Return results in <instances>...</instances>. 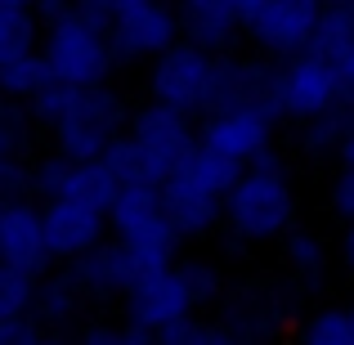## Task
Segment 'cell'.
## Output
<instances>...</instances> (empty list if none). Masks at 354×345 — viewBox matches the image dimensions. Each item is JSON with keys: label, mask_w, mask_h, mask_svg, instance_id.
Returning <instances> with one entry per match:
<instances>
[{"label": "cell", "mask_w": 354, "mask_h": 345, "mask_svg": "<svg viewBox=\"0 0 354 345\" xmlns=\"http://www.w3.org/2000/svg\"><path fill=\"white\" fill-rule=\"evenodd\" d=\"M328 211L341 225H354V171H337L328 180Z\"/></svg>", "instance_id": "34"}, {"label": "cell", "mask_w": 354, "mask_h": 345, "mask_svg": "<svg viewBox=\"0 0 354 345\" xmlns=\"http://www.w3.org/2000/svg\"><path fill=\"white\" fill-rule=\"evenodd\" d=\"M296 345H354V314L341 305H319V310L296 319Z\"/></svg>", "instance_id": "24"}, {"label": "cell", "mask_w": 354, "mask_h": 345, "mask_svg": "<svg viewBox=\"0 0 354 345\" xmlns=\"http://www.w3.org/2000/svg\"><path fill=\"white\" fill-rule=\"evenodd\" d=\"M0 193H5V202L32 198V162H23V157H0Z\"/></svg>", "instance_id": "33"}, {"label": "cell", "mask_w": 354, "mask_h": 345, "mask_svg": "<svg viewBox=\"0 0 354 345\" xmlns=\"http://www.w3.org/2000/svg\"><path fill=\"white\" fill-rule=\"evenodd\" d=\"M72 274H77V283L86 287L90 301H126V296L148 278V265L121 238H108L104 247H95L86 260H77Z\"/></svg>", "instance_id": "17"}, {"label": "cell", "mask_w": 354, "mask_h": 345, "mask_svg": "<svg viewBox=\"0 0 354 345\" xmlns=\"http://www.w3.org/2000/svg\"><path fill=\"white\" fill-rule=\"evenodd\" d=\"M36 117L27 104H14L5 99L0 104V157H23V162H36Z\"/></svg>", "instance_id": "28"}, {"label": "cell", "mask_w": 354, "mask_h": 345, "mask_svg": "<svg viewBox=\"0 0 354 345\" xmlns=\"http://www.w3.org/2000/svg\"><path fill=\"white\" fill-rule=\"evenodd\" d=\"M216 68H220L216 54L180 41L171 54H162V59L148 68L144 90H148L153 104H166V108H175V113L202 121L211 113V95H216Z\"/></svg>", "instance_id": "7"}, {"label": "cell", "mask_w": 354, "mask_h": 345, "mask_svg": "<svg viewBox=\"0 0 354 345\" xmlns=\"http://www.w3.org/2000/svg\"><path fill=\"white\" fill-rule=\"evenodd\" d=\"M283 269L301 296H314L328 287V242L319 238L314 229H296L283 238Z\"/></svg>", "instance_id": "21"}, {"label": "cell", "mask_w": 354, "mask_h": 345, "mask_svg": "<svg viewBox=\"0 0 354 345\" xmlns=\"http://www.w3.org/2000/svg\"><path fill=\"white\" fill-rule=\"evenodd\" d=\"M108 41H113L117 63H148V68H153L162 54H171L175 45L184 41L175 0H153V5L126 14L113 32H108Z\"/></svg>", "instance_id": "12"}, {"label": "cell", "mask_w": 354, "mask_h": 345, "mask_svg": "<svg viewBox=\"0 0 354 345\" xmlns=\"http://www.w3.org/2000/svg\"><path fill=\"white\" fill-rule=\"evenodd\" d=\"M130 144L144 153L148 162V175L157 184H166L171 175H180L189 166V157L202 148V130H198V117H184L166 104H139L130 113Z\"/></svg>", "instance_id": "6"}, {"label": "cell", "mask_w": 354, "mask_h": 345, "mask_svg": "<svg viewBox=\"0 0 354 345\" xmlns=\"http://www.w3.org/2000/svg\"><path fill=\"white\" fill-rule=\"evenodd\" d=\"M0 260L5 269L45 278L59 269L50 251V233H45V207L41 202H5L0 207Z\"/></svg>", "instance_id": "10"}, {"label": "cell", "mask_w": 354, "mask_h": 345, "mask_svg": "<svg viewBox=\"0 0 354 345\" xmlns=\"http://www.w3.org/2000/svg\"><path fill=\"white\" fill-rule=\"evenodd\" d=\"M77 345H157V337L135 323H86Z\"/></svg>", "instance_id": "32"}, {"label": "cell", "mask_w": 354, "mask_h": 345, "mask_svg": "<svg viewBox=\"0 0 354 345\" xmlns=\"http://www.w3.org/2000/svg\"><path fill=\"white\" fill-rule=\"evenodd\" d=\"M36 14H41L45 27H54V23H63V18L77 14V0H36Z\"/></svg>", "instance_id": "37"}, {"label": "cell", "mask_w": 354, "mask_h": 345, "mask_svg": "<svg viewBox=\"0 0 354 345\" xmlns=\"http://www.w3.org/2000/svg\"><path fill=\"white\" fill-rule=\"evenodd\" d=\"M45 233H50V251L59 265H77L86 260L95 247H104L108 233H113V220L108 211L90 207V202H45Z\"/></svg>", "instance_id": "16"}, {"label": "cell", "mask_w": 354, "mask_h": 345, "mask_svg": "<svg viewBox=\"0 0 354 345\" xmlns=\"http://www.w3.org/2000/svg\"><path fill=\"white\" fill-rule=\"evenodd\" d=\"M328 5H341V9H354V0H328Z\"/></svg>", "instance_id": "42"}, {"label": "cell", "mask_w": 354, "mask_h": 345, "mask_svg": "<svg viewBox=\"0 0 354 345\" xmlns=\"http://www.w3.org/2000/svg\"><path fill=\"white\" fill-rule=\"evenodd\" d=\"M337 256H341V269L354 278V225H341V242H337Z\"/></svg>", "instance_id": "39"}, {"label": "cell", "mask_w": 354, "mask_h": 345, "mask_svg": "<svg viewBox=\"0 0 354 345\" xmlns=\"http://www.w3.org/2000/svg\"><path fill=\"white\" fill-rule=\"evenodd\" d=\"M36 287H41V278L18 274V269H0V323H9V319H32V310H36Z\"/></svg>", "instance_id": "29"}, {"label": "cell", "mask_w": 354, "mask_h": 345, "mask_svg": "<svg viewBox=\"0 0 354 345\" xmlns=\"http://www.w3.org/2000/svg\"><path fill=\"white\" fill-rule=\"evenodd\" d=\"M108 220H113V238H121L144 260L148 274L180 265V233L162 207V184H126Z\"/></svg>", "instance_id": "4"}, {"label": "cell", "mask_w": 354, "mask_h": 345, "mask_svg": "<svg viewBox=\"0 0 354 345\" xmlns=\"http://www.w3.org/2000/svg\"><path fill=\"white\" fill-rule=\"evenodd\" d=\"M162 207L171 216L180 242H198V238H211L216 229H225V193H216L207 180L184 166L180 175L162 184Z\"/></svg>", "instance_id": "14"}, {"label": "cell", "mask_w": 354, "mask_h": 345, "mask_svg": "<svg viewBox=\"0 0 354 345\" xmlns=\"http://www.w3.org/2000/svg\"><path fill=\"white\" fill-rule=\"evenodd\" d=\"M50 86H59V81H54L45 54H32V59H18V63H0V90H5V99H14V104H32V99L45 95Z\"/></svg>", "instance_id": "25"}, {"label": "cell", "mask_w": 354, "mask_h": 345, "mask_svg": "<svg viewBox=\"0 0 354 345\" xmlns=\"http://www.w3.org/2000/svg\"><path fill=\"white\" fill-rule=\"evenodd\" d=\"M350 108H354V95H350Z\"/></svg>", "instance_id": "43"}, {"label": "cell", "mask_w": 354, "mask_h": 345, "mask_svg": "<svg viewBox=\"0 0 354 345\" xmlns=\"http://www.w3.org/2000/svg\"><path fill=\"white\" fill-rule=\"evenodd\" d=\"M301 198H296L292 171H260L247 166V175L225 198V238L238 247H269L296 233Z\"/></svg>", "instance_id": "2"}, {"label": "cell", "mask_w": 354, "mask_h": 345, "mask_svg": "<svg viewBox=\"0 0 354 345\" xmlns=\"http://www.w3.org/2000/svg\"><path fill=\"white\" fill-rule=\"evenodd\" d=\"M104 166L113 171V180L121 184V189H126V184H157L153 175H148V162H144V153H139V148L130 144V135H126V139H117V144L108 148Z\"/></svg>", "instance_id": "30"}, {"label": "cell", "mask_w": 354, "mask_h": 345, "mask_svg": "<svg viewBox=\"0 0 354 345\" xmlns=\"http://www.w3.org/2000/svg\"><path fill=\"white\" fill-rule=\"evenodd\" d=\"M198 345H242L234 332H225L216 319H202V332H198Z\"/></svg>", "instance_id": "38"}, {"label": "cell", "mask_w": 354, "mask_h": 345, "mask_svg": "<svg viewBox=\"0 0 354 345\" xmlns=\"http://www.w3.org/2000/svg\"><path fill=\"white\" fill-rule=\"evenodd\" d=\"M175 274H180V283L189 287V296H193L198 310H202V305H220V301H225V292H229L225 269H220L216 256H180Z\"/></svg>", "instance_id": "26"}, {"label": "cell", "mask_w": 354, "mask_h": 345, "mask_svg": "<svg viewBox=\"0 0 354 345\" xmlns=\"http://www.w3.org/2000/svg\"><path fill=\"white\" fill-rule=\"evenodd\" d=\"M45 23L32 5H0V63H18L41 54Z\"/></svg>", "instance_id": "22"}, {"label": "cell", "mask_w": 354, "mask_h": 345, "mask_svg": "<svg viewBox=\"0 0 354 345\" xmlns=\"http://www.w3.org/2000/svg\"><path fill=\"white\" fill-rule=\"evenodd\" d=\"M175 14H180V32L189 45L207 54H234V45L242 41V14L229 0H175Z\"/></svg>", "instance_id": "18"}, {"label": "cell", "mask_w": 354, "mask_h": 345, "mask_svg": "<svg viewBox=\"0 0 354 345\" xmlns=\"http://www.w3.org/2000/svg\"><path fill=\"white\" fill-rule=\"evenodd\" d=\"M198 332H202V319H184L175 328L157 332V345H198Z\"/></svg>", "instance_id": "36"}, {"label": "cell", "mask_w": 354, "mask_h": 345, "mask_svg": "<svg viewBox=\"0 0 354 345\" xmlns=\"http://www.w3.org/2000/svg\"><path fill=\"white\" fill-rule=\"evenodd\" d=\"M296 296H301V287L292 278H247L225 292V301L216 305V323L234 332L242 345H274L292 328Z\"/></svg>", "instance_id": "3"}, {"label": "cell", "mask_w": 354, "mask_h": 345, "mask_svg": "<svg viewBox=\"0 0 354 345\" xmlns=\"http://www.w3.org/2000/svg\"><path fill=\"white\" fill-rule=\"evenodd\" d=\"M274 77L278 63L260 59V54H220L216 68V95H211V113H238V108H274ZM278 113V108H274Z\"/></svg>", "instance_id": "15"}, {"label": "cell", "mask_w": 354, "mask_h": 345, "mask_svg": "<svg viewBox=\"0 0 354 345\" xmlns=\"http://www.w3.org/2000/svg\"><path fill=\"white\" fill-rule=\"evenodd\" d=\"M278 117L274 108H238V113H216L202 117V144L225 153L238 166H256L265 153H274V135H278Z\"/></svg>", "instance_id": "11"}, {"label": "cell", "mask_w": 354, "mask_h": 345, "mask_svg": "<svg viewBox=\"0 0 354 345\" xmlns=\"http://www.w3.org/2000/svg\"><path fill=\"white\" fill-rule=\"evenodd\" d=\"M350 314H354V305H350Z\"/></svg>", "instance_id": "44"}, {"label": "cell", "mask_w": 354, "mask_h": 345, "mask_svg": "<svg viewBox=\"0 0 354 345\" xmlns=\"http://www.w3.org/2000/svg\"><path fill=\"white\" fill-rule=\"evenodd\" d=\"M144 5H153V0H77V14L72 18L99 27V32H113L121 18L135 14V9H144Z\"/></svg>", "instance_id": "31"}, {"label": "cell", "mask_w": 354, "mask_h": 345, "mask_svg": "<svg viewBox=\"0 0 354 345\" xmlns=\"http://www.w3.org/2000/svg\"><path fill=\"white\" fill-rule=\"evenodd\" d=\"M45 63H50L54 81L72 90H95L108 86V77L117 72V54L108 32L81 23V18H63V23L45 27V45H41Z\"/></svg>", "instance_id": "5"}, {"label": "cell", "mask_w": 354, "mask_h": 345, "mask_svg": "<svg viewBox=\"0 0 354 345\" xmlns=\"http://www.w3.org/2000/svg\"><path fill=\"white\" fill-rule=\"evenodd\" d=\"M310 54L328 63L332 77L341 81L346 95H354V9L328 5V14H323V23H319V36H314Z\"/></svg>", "instance_id": "20"}, {"label": "cell", "mask_w": 354, "mask_h": 345, "mask_svg": "<svg viewBox=\"0 0 354 345\" xmlns=\"http://www.w3.org/2000/svg\"><path fill=\"white\" fill-rule=\"evenodd\" d=\"M229 5H234V9H238V14H242V23H247V18H256V14H260V9H265V5H269V0H229Z\"/></svg>", "instance_id": "41"}, {"label": "cell", "mask_w": 354, "mask_h": 345, "mask_svg": "<svg viewBox=\"0 0 354 345\" xmlns=\"http://www.w3.org/2000/svg\"><path fill=\"white\" fill-rule=\"evenodd\" d=\"M86 310H90V296H86V287L77 283L72 265H59L54 274L41 278V287H36V310H32V319L41 323L45 332H63V337H68V332L77 328L81 319H86Z\"/></svg>", "instance_id": "19"}, {"label": "cell", "mask_w": 354, "mask_h": 345, "mask_svg": "<svg viewBox=\"0 0 354 345\" xmlns=\"http://www.w3.org/2000/svg\"><path fill=\"white\" fill-rule=\"evenodd\" d=\"M323 14H328V0H269L256 18H247L242 41L269 63H292L310 54Z\"/></svg>", "instance_id": "8"}, {"label": "cell", "mask_w": 354, "mask_h": 345, "mask_svg": "<svg viewBox=\"0 0 354 345\" xmlns=\"http://www.w3.org/2000/svg\"><path fill=\"white\" fill-rule=\"evenodd\" d=\"M354 130V108H332V113H323V117H314V121H305V126H296V148L301 153H310V157H337L341 153V144H346V135Z\"/></svg>", "instance_id": "23"}, {"label": "cell", "mask_w": 354, "mask_h": 345, "mask_svg": "<svg viewBox=\"0 0 354 345\" xmlns=\"http://www.w3.org/2000/svg\"><path fill=\"white\" fill-rule=\"evenodd\" d=\"M350 95L341 90V81L332 77V68L314 54H301L292 63H278V77H274V108L283 121H305L332 113V108H346Z\"/></svg>", "instance_id": "9"}, {"label": "cell", "mask_w": 354, "mask_h": 345, "mask_svg": "<svg viewBox=\"0 0 354 345\" xmlns=\"http://www.w3.org/2000/svg\"><path fill=\"white\" fill-rule=\"evenodd\" d=\"M184 319H198V305H193L189 287L180 283L175 269L148 274L144 283L121 301V323H135V328L153 332V337L166 332V328H175V323H184Z\"/></svg>", "instance_id": "13"}, {"label": "cell", "mask_w": 354, "mask_h": 345, "mask_svg": "<svg viewBox=\"0 0 354 345\" xmlns=\"http://www.w3.org/2000/svg\"><path fill=\"white\" fill-rule=\"evenodd\" d=\"M72 175H77V162L72 157H63L59 148H45V153H36L32 162V198L41 202H63L72 193Z\"/></svg>", "instance_id": "27"}, {"label": "cell", "mask_w": 354, "mask_h": 345, "mask_svg": "<svg viewBox=\"0 0 354 345\" xmlns=\"http://www.w3.org/2000/svg\"><path fill=\"white\" fill-rule=\"evenodd\" d=\"M337 171H354V130L346 135V144H341V153H337Z\"/></svg>", "instance_id": "40"}, {"label": "cell", "mask_w": 354, "mask_h": 345, "mask_svg": "<svg viewBox=\"0 0 354 345\" xmlns=\"http://www.w3.org/2000/svg\"><path fill=\"white\" fill-rule=\"evenodd\" d=\"M50 332L41 328L36 319H9L0 323V345H45Z\"/></svg>", "instance_id": "35"}, {"label": "cell", "mask_w": 354, "mask_h": 345, "mask_svg": "<svg viewBox=\"0 0 354 345\" xmlns=\"http://www.w3.org/2000/svg\"><path fill=\"white\" fill-rule=\"evenodd\" d=\"M27 108H32L36 126L50 135V148H59L72 162H104L108 148L117 139H126L130 113H135L113 86H95V90L50 86Z\"/></svg>", "instance_id": "1"}]
</instances>
